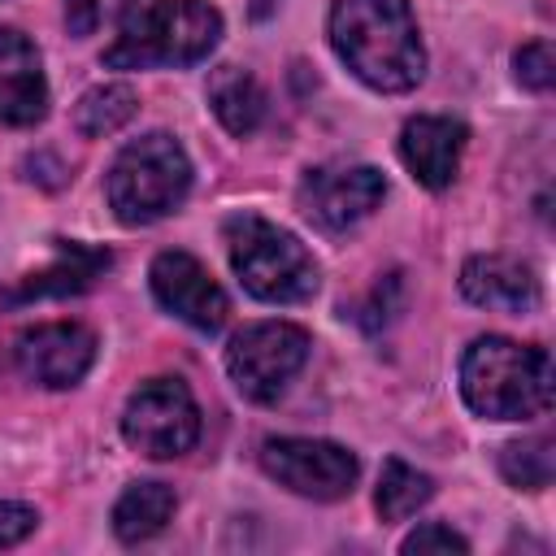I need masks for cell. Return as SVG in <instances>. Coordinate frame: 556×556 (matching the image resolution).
<instances>
[{
  "mask_svg": "<svg viewBox=\"0 0 556 556\" xmlns=\"http://www.w3.org/2000/svg\"><path fill=\"white\" fill-rule=\"evenodd\" d=\"M460 291L478 308L495 313H530L539 304V278L526 261L504 256V252H482L469 256L460 269Z\"/></svg>",
  "mask_w": 556,
  "mask_h": 556,
  "instance_id": "cell-14",
  "label": "cell"
},
{
  "mask_svg": "<svg viewBox=\"0 0 556 556\" xmlns=\"http://www.w3.org/2000/svg\"><path fill=\"white\" fill-rule=\"evenodd\" d=\"M400 552H408V556H421V552H469V539L465 534H456L452 526H443V521H426V526H417L404 543H400Z\"/></svg>",
  "mask_w": 556,
  "mask_h": 556,
  "instance_id": "cell-23",
  "label": "cell"
},
{
  "mask_svg": "<svg viewBox=\"0 0 556 556\" xmlns=\"http://www.w3.org/2000/svg\"><path fill=\"white\" fill-rule=\"evenodd\" d=\"M126 9H130V0H65V26H70V35L87 39V35H96L104 22L122 17Z\"/></svg>",
  "mask_w": 556,
  "mask_h": 556,
  "instance_id": "cell-22",
  "label": "cell"
},
{
  "mask_svg": "<svg viewBox=\"0 0 556 556\" xmlns=\"http://www.w3.org/2000/svg\"><path fill=\"white\" fill-rule=\"evenodd\" d=\"M43 117H48V78L39 48L22 30L0 26V122L35 126Z\"/></svg>",
  "mask_w": 556,
  "mask_h": 556,
  "instance_id": "cell-13",
  "label": "cell"
},
{
  "mask_svg": "<svg viewBox=\"0 0 556 556\" xmlns=\"http://www.w3.org/2000/svg\"><path fill=\"white\" fill-rule=\"evenodd\" d=\"M308 330L295 321H252L226 348V374L252 404H274L308 361Z\"/></svg>",
  "mask_w": 556,
  "mask_h": 556,
  "instance_id": "cell-6",
  "label": "cell"
},
{
  "mask_svg": "<svg viewBox=\"0 0 556 556\" xmlns=\"http://www.w3.org/2000/svg\"><path fill=\"white\" fill-rule=\"evenodd\" d=\"M387 195V178L374 165H352V161H330L317 165L300 178V208L308 222H317L321 230H348L356 222H365Z\"/></svg>",
  "mask_w": 556,
  "mask_h": 556,
  "instance_id": "cell-9",
  "label": "cell"
},
{
  "mask_svg": "<svg viewBox=\"0 0 556 556\" xmlns=\"http://www.w3.org/2000/svg\"><path fill=\"white\" fill-rule=\"evenodd\" d=\"M13 356L30 382L65 391L87 378V369L96 361V334L78 321H48V326L26 330L13 348Z\"/></svg>",
  "mask_w": 556,
  "mask_h": 556,
  "instance_id": "cell-11",
  "label": "cell"
},
{
  "mask_svg": "<svg viewBox=\"0 0 556 556\" xmlns=\"http://www.w3.org/2000/svg\"><path fill=\"white\" fill-rule=\"evenodd\" d=\"M430 495H434V478L391 456L382 465V478H378V491H374V508H378L382 521H404L421 504H430Z\"/></svg>",
  "mask_w": 556,
  "mask_h": 556,
  "instance_id": "cell-19",
  "label": "cell"
},
{
  "mask_svg": "<svg viewBox=\"0 0 556 556\" xmlns=\"http://www.w3.org/2000/svg\"><path fill=\"white\" fill-rule=\"evenodd\" d=\"M113 265V256L104 248H91V243H61L56 248V261L39 274H30L22 287H13L4 300L17 304V300H43V295H70V291H87L104 269Z\"/></svg>",
  "mask_w": 556,
  "mask_h": 556,
  "instance_id": "cell-15",
  "label": "cell"
},
{
  "mask_svg": "<svg viewBox=\"0 0 556 556\" xmlns=\"http://www.w3.org/2000/svg\"><path fill=\"white\" fill-rule=\"evenodd\" d=\"M261 469L278 486H287V491H295L304 500H321L326 504V500L352 495L361 460L343 443L287 434V439H265L261 443Z\"/></svg>",
  "mask_w": 556,
  "mask_h": 556,
  "instance_id": "cell-8",
  "label": "cell"
},
{
  "mask_svg": "<svg viewBox=\"0 0 556 556\" xmlns=\"http://www.w3.org/2000/svg\"><path fill=\"white\" fill-rule=\"evenodd\" d=\"M187 191H191V156L165 130L130 139L104 174V195L122 226H152L169 217L187 200Z\"/></svg>",
  "mask_w": 556,
  "mask_h": 556,
  "instance_id": "cell-4",
  "label": "cell"
},
{
  "mask_svg": "<svg viewBox=\"0 0 556 556\" xmlns=\"http://www.w3.org/2000/svg\"><path fill=\"white\" fill-rule=\"evenodd\" d=\"M35 526H39V513L35 508L13 504V500H0V547L22 543L26 534H35Z\"/></svg>",
  "mask_w": 556,
  "mask_h": 556,
  "instance_id": "cell-24",
  "label": "cell"
},
{
  "mask_svg": "<svg viewBox=\"0 0 556 556\" xmlns=\"http://www.w3.org/2000/svg\"><path fill=\"white\" fill-rule=\"evenodd\" d=\"M139 113V96L126 87V83H100V87H87L74 104V126L78 135L87 139H104L113 130H122L130 117Z\"/></svg>",
  "mask_w": 556,
  "mask_h": 556,
  "instance_id": "cell-18",
  "label": "cell"
},
{
  "mask_svg": "<svg viewBox=\"0 0 556 556\" xmlns=\"http://www.w3.org/2000/svg\"><path fill=\"white\" fill-rule=\"evenodd\" d=\"M178 495L165 482H130L113 504V534L122 543H143L169 526Z\"/></svg>",
  "mask_w": 556,
  "mask_h": 556,
  "instance_id": "cell-17",
  "label": "cell"
},
{
  "mask_svg": "<svg viewBox=\"0 0 556 556\" xmlns=\"http://www.w3.org/2000/svg\"><path fill=\"white\" fill-rule=\"evenodd\" d=\"M222 39V13L208 0H152L122 17L104 48L109 70H187L208 61Z\"/></svg>",
  "mask_w": 556,
  "mask_h": 556,
  "instance_id": "cell-3",
  "label": "cell"
},
{
  "mask_svg": "<svg viewBox=\"0 0 556 556\" xmlns=\"http://www.w3.org/2000/svg\"><path fill=\"white\" fill-rule=\"evenodd\" d=\"M148 282H152V295L165 313H174L178 321H187L191 330L200 334H217L230 317V300L226 291L217 287V278L191 256V252H156L152 256V269H148Z\"/></svg>",
  "mask_w": 556,
  "mask_h": 556,
  "instance_id": "cell-10",
  "label": "cell"
},
{
  "mask_svg": "<svg viewBox=\"0 0 556 556\" xmlns=\"http://www.w3.org/2000/svg\"><path fill=\"white\" fill-rule=\"evenodd\" d=\"M230 269L243 282L248 295L265 304H304L317 295V261L313 252L282 226L256 217V213H235L222 226Z\"/></svg>",
  "mask_w": 556,
  "mask_h": 556,
  "instance_id": "cell-5",
  "label": "cell"
},
{
  "mask_svg": "<svg viewBox=\"0 0 556 556\" xmlns=\"http://www.w3.org/2000/svg\"><path fill=\"white\" fill-rule=\"evenodd\" d=\"M465 143H469L465 122L443 113H421V117H408L400 130V161L426 191H443L460 169Z\"/></svg>",
  "mask_w": 556,
  "mask_h": 556,
  "instance_id": "cell-12",
  "label": "cell"
},
{
  "mask_svg": "<svg viewBox=\"0 0 556 556\" xmlns=\"http://www.w3.org/2000/svg\"><path fill=\"white\" fill-rule=\"evenodd\" d=\"M122 439L148 460H174L200 439V408L178 378L143 382L122 408Z\"/></svg>",
  "mask_w": 556,
  "mask_h": 556,
  "instance_id": "cell-7",
  "label": "cell"
},
{
  "mask_svg": "<svg viewBox=\"0 0 556 556\" xmlns=\"http://www.w3.org/2000/svg\"><path fill=\"white\" fill-rule=\"evenodd\" d=\"M460 395L486 421H526L552 408V356L504 334H482L460 356Z\"/></svg>",
  "mask_w": 556,
  "mask_h": 556,
  "instance_id": "cell-2",
  "label": "cell"
},
{
  "mask_svg": "<svg viewBox=\"0 0 556 556\" xmlns=\"http://www.w3.org/2000/svg\"><path fill=\"white\" fill-rule=\"evenodd\" d=\"M500 473L517 491H543V486H552V473H556L552 439L547 434H534V439L504 443L500 447Z\"/></svg>",
  "mask_w": 556,
  "mask_h": 556,
  "instance_id": "cell-20",
  "label": "cell"
},
{
  "mask_svg": "<svg viewBox=\"0 0 556 556\" xmlns=\"http://www.w3.org/2000/svg\"><path fill=\"white\" fill-rule=\"evenodd\" d=\"M208 109H213V117L230 130V135H252L261 122H265V91H261V83L248 74V70H239V65H217L213 74H208Z\"/></svg>",
  "mask_w": 556,
  "mask_h": 556,
  "instance_id": "cell-16",
  "label": "cell"
},
{
  "mask_svg": "<svg viewBox=\"0 0 556 556\" xmlns=\"http://www.w3.org/2000/svg\"><path fill=\"white\" fill-rule=\"evenodd\" d=\"M334 56L374 91H413L426 74V48L408 0H334L330 4Z\"/></svg>",
  "mask_w": 556,
  "mask_h": 556,
  "instance_id": "cell-1",
  "label": "cell"
},
{
  "mask_svg": "<svg viewBox=\"0 0 556 556\" xmlns=\"http://www.w3.org/2000/svg\"><path fill=\"white\" fill-rule=\"evenodd\" d=\"M513 74L526 91H547L556 83V56H552V43L547 39H534V43H521L517 56H513Z\"/></svg>",
  "mask_w": 556,
  "mask_h": 556,
  "instance_id": "cell-21",
  "label": "cell"
}]
</instances>
